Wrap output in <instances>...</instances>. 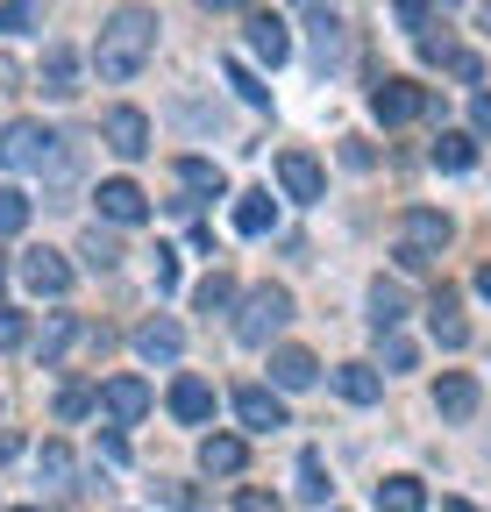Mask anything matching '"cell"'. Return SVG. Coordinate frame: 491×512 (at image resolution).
Returning a JSON list of instances; mask_svg holds the SVG:
<instances>
[{
	"label": "cell",
	"instance_id": "42",
	"mask_svg": "<svg viewBox=\"0 0 491 512\" xmlns=\"http://www.w3.org/2000/svg\"><path fill=\"white\" fill-rule=\"evenodd\" d=\"M100 463H129V441H121V434H114V427H107V434H100Z\"/></svg>",
	"mask_w": 491,
	"mask_h": 512
},
{
	"label": "cell",
	"instance_id": "25",
	"mask_svg": "<svg viewBox=\"0 0 491 512\" xmlns=\"http://www.w3.org/2000/svg\"><path fill=\"white\" fill-rule=\"evenodd\" d=\"M306 29H314V64H321V72H328V64H342V22H335L328 8H314V22H306Z\"/></svg>",
	"mask_w": 491,
	"mask_h": 512
},
{
	"label": "cell",
	"instance_id": "4",
	"mask_svg": "<svg viewBox=\"0 0 491 512\" xmlns=\"http://www.w3.org/2000/svg\"><path fill=\"white\" fill-rule=\"evenodd\" d=\"M72 349H107V328H86L72 313H50L43 320V363H65Z\"/></svg>",
	"mask_w": 491,
	"mask_h": 512
},
{
	"label": "cell",
	"instance_id": "37",
	"mask_svg": "<svg viewBox=\"0 0 491 512\" xmlns=\"http://www.w3.org/2000/svg\"><path fill=\"white\" fill-rule=\"evenodd\" d=\"M22 342H29V320L15 306H0V349H22Z\"/></svg>",
	"mask_w": 491,
	"mask_h": 512
},
{
	"label": "cell",
	"instance_id": "32",
	"mask_svg": "<svg viewBox=\"0 0 491 512\" xmlns=\"http://www.w3.org/2000/svg\"><path fill=\"white\" fill-rule=\"evenodd\" d=\"M22 228H29V192L0 185V235H22Z\"/></svg>",
	"mask_w": 491,
	"mask_h": 512
},
{
	"label": "cell",
	"instance_id": "2",
	"mask_svg": "<svg viewBox=\"0 0 491 512\" xmlns=\"http://www.w3.org/2000/svg\"><path fill=\"white\" fill-rule=\"evenodd\" d=\"M292 320V292L285 285H257L250 299H242V313H235V342L242 349H271V335Z\"/></svg>",
	"mask_w": 491,
	"mask_h": 512
},
{
	"label": "cell",
	"instance_id": "41",
	"mask_svg": "<svg viewBox=\"0 0 491 512\" xmlns=\"http://www.w3.org/2000/svg\"><path fill=\"white\" fill-rule=\"evenodd\" d=\"M385 370H413V342H399V335H385Z\"/></svg>",
	"mask_w": 491,
	"mask_h": 512
},
{
	"label": "cell",
	"instance_id": "38",
	"mask_svg": "<svg viewBox=\"0 0 491 512\" xmlns=\"http://www.w3.org/2000/svg\"><path fill=\"white\" fill-rule=\"evenodd\" d=\"M392 15H399V29L427 36V0H392Z\"/></svg>",
	"mask_w": 491,
	"mask_h": 512
},
{
	"label": "cell",
	"instance_id": "22",
	"mask_svg": "<svg viewBox=\"0 0 491 512\" xmlns=\"http://www.w3.org/2000/svg\"><path fill=\"white\" fill-rule=\"evenodd\" d=\"M399 320H406V285L378 278V285H371V328H378V335H392Z\"/></svg>",
	"mask_w": 491,
	"mask_h": 512
},
{
	"label": "cell",
	"instance_id": "1",
	"mask_svg": "<svg viewBox=\"0 0 491 512\" xmlns=\"http://www.w3.org/2000/svg\"><path fill=\"white\" fill-rule=\"evenodd\" d=\"M150 50H157V15L150 8H114L107 29H100V43H93V72L107 86H121V79H136L150 64Z\"/></svg>",
	"mask_w": 491,
	"mask_h": 512
},
{
	"label": "cell",
	"instance_id": "39",
	"mask_svg": "<svg viewBox=\"0 0 491 512\" xmlns=\"http://www.w3.org/2000/svg\"><path fill=\"white\" fill-rule=\"evenodd\" d=\"M150 278H157V292H178V256H171V249L150 256Z\"/></svg>",
	"mask_w": 491,
	"mask_h": 512
},
{
	"label": "cell",
	"instance_id": "24",
	"mask_svg": "<svg viewBox=\"0 0 491 512\" xmlns=\"http://www.w3.org/2000/svg\"><path fill=\"white\" fill-rule=\"evenodd\" d=\"M271 221H278L271 192H242V200H235V228L242 235H271Z\"/></svg>",
	"mask_w": 491,
	"mask_h": 512
},
{
	"label": "cell",
	"instance_id": "16",
	"mask_svg": "<svg viewBox=\"0 0 491 512\" xmlns=\"http://www.w3.org/2000/svg\"><path fill=\"white\" fill-rule=\"evenodd\" d=\"M328 384H335V392H342L349 406H371V399L385 392V377H378L371 363H342V370H328Z\"/></svg>",
	"mask_w": 491,
	"mask_h": 512
},
{
	"label": "cell",
	"instance_id": "15",
	"mask_svg": "<svg viewBox=\"0 0 491 512\" xmlns=\"http://www.w3.org/2000/svg\"><path fill=\"white\" fill-rule=\"evenodd\" d=\"M484 406V392H477V377H463V370H449L442 384H435V413L442 420H470Z\"/></svg>",
	"mask_w": 491,
	"mask_h": 512
},
{
	"label": "cell",
	"instance_id": "28",
	"mask_svg": "<svg viewBox=\"0 0 491 512\" xmlns=\"http://www.w3.org/2000/svg\"><path fill=\"white\" fill-rule=\"evenodd\" d=\"M299 498H306V505L328 498V463H321V448H306V456H299Z\"/></svg>",
	"mask_w": 491,
	"mask_h": 512
},
{
	"label": "cell",
	"instance_id": "26",
	"mask_svg": "<svg viewBox=\"0 0 491 512\" xmlns=\"http://www.w3.org/2000/svg\"><path fill=\"white\" fill-rule=\"evenodd\" d=\"M50 15V0H0V36H29Z\"/></svg>",
	"mask_w": 491,
	"mask_h": 512
},
{
	"label": "cell",
	"instance_id": "30",
	"mask_svg": "<svg viewBox=\"0 0 491 512\" xmlns=\"http://www.w3.org/2000/svg\"><path fill=\"white\" fill-rule=\"evenodd\" d=\"M36 470H43V484H57V491H65V484H72V448H65V441H43Z\"/></svg>",
	"mask_w": 491,
	"mask_h": 512
},
{
	"label": "cell",
	"instance_id": "8",
	"mask_svg": "<svg viewBox=\"0 0 491 512\" xmlns=\"http://www.w3.org/2000/svg\"><path fill=\"white\" fill-rule=\"evenodd\" d=\"M93 200H100V214H107V221H121V228L150 221V200H143V185H136V178H107Z\"/></svg>",
	"mask_w": 491,
	"mask_h": 512
},
{
	"label": "cell",
	"instance_id": "44",
	"mask_svg": "<svg viewBox=\"0 0 491 512\" xmlns=\"http://www.w3.org/2000/svg\"><path fill=\"white\" fill-rule=\"evenodd\" d=\"M207 15H235V8H257V0H200Z\"/></svg>",
	"mask_w": 491,
	"mask_h": 512
},
{
	"label": "cell",
	"instance_id": "17",
	"mask_svg": "<svg viewBox=\"0 0 491 512\" xmlns=\"http://www.w3.org/2000/svg\"><path fill=\"white\" fill-rule=\"evenodd\" d=\"M178 349H186V335H178L171 320H143L136 328V356L143 363H178Z\"/></svg>",
	"mask_w": 491,
	"mask_h": 512
},
{
	"label": "cell",
	"instance_id": "10",
	"mask_svg": "<svg viewBox=\"0 0 491 512\" xmlns=\"http://www.w3.org/2000/svg\"><path fill=\"white\" fill-rule=\"evenodd\" d=\"M399 242H406V249H420V256H442V249H449V214L413 207V214L399 221Z\"/></svg>",
	"mask_w": 491,
	"mask_h": 512
},
{
	"label": "cell",
	"instance_id": "5",
	"mask_svg": "<svg viewBox=\"0 0 491 512\" xmlns=\"http://www.w3.org/2000/svg\"><path fill=\"white\" fill-rule=\"evenodd\" d=\"M435 100H427V86H413V79H385L378 93H371V114L385 121V128H399V121H413V114H427Z\"/></svg>",
	"mask_w": 491,
	"mask_h": 512
},
{
	"label": "cell",
	"instance_id": "14",
	"mask_svg": "<svg viewBox=\"0 0 491 512\" xmlns=\"http://www.w3.org/2000/svg\"><path fill=\"white\" fill-rule=\"evenodd\" d=\"M278 185L292 192L299 207H314V200H321V164L306 157V150H285V157H278Z\"/></svg>",
	"mask_w": 491,
	"mask_h": 512
},
{
	"label": "cell",
	"instance_id": "3",
	"mask_svg": "<svg viewBox=\"0 0 491 512\" xmlns=\"http://www.w3.org/2000/svg\"><path fill=\"white\" fill-rule=\"evenodd\" d=\"M57 143L65 136H50L43 121H8L0 128V164L8 171H43V164H57Z\"/></svg>",
	"mask_w": 491,
	"mask_h": 512
},
{
	"label": "cell",
	"instance_id": "7",
	"mask_svg": "<svg viewBox=\"0 0 491 512\" xmlns=\"http://www.w3.org/2000/svg\"><path fill=\"white\" fill-rule=\"evenodd\" d=\"M100 406H107L114 427H136V420L150 413V384H143V377H107V384H100Z\"/></svg>",
	"mask_w": 491,
	"mask_h": 512
},
{
	"label": "cell",
	"instance_id": "35",
	"mask_svg": "<svg viewBox=\"0 0 491 512\" xmlns=\"http://www.w3.org/2000/svg\"><path fill=\"white\" fill-rule=\"evenodd\" d=\"M435 164H442V171H470V164H477V143H470V136H442V143H435Z\"/></svg>",
	"mask_w": 491,
	"mask_h": 512
},
{
	"label": "cell",
	"instance_id": "9",
	"mask_svg": "<svg viewBox=\"0 0 491 512\" xmlns=\"http://www.w3.org/2000/svg\"><path fill=\"white\" fill-rule=\"evenodd\" d=\"M171 413L186 420V427H207V420H214V384L193 377V370H178V377H171Z\"/></svg>",
	"mask_w": 491,
	"mask_h": 512
},
{
	"label": "cell",
	"instance_id": "11",
	"mask_svg": "<svg viewBox=\"0 0 491 512\" xmlns=\"http://www.w3.org/2000/svg\"><path fill=\"white\" fill-rule=\"evenodd\" d=\"M107 150L114 157H143L150 150V114L143 107H114L107 114Z\"/></svg>",
	"mask_w": 491,
	"mask_h": 512
},
{
	"label": "cell",
	"instance_id": "19",
	"mask_svg": "<svg viewBox=\"0 0 491 512\" xmlns=\"http://www.w3.org/2000/svg\"><path fill=\"white\" fill-rule=\"evenodd\" d=\"M250 50H257L264 64H285V57H292V29H285L278 15H250Z\"/></svg>",
	"mask_w": 491,
	"mask_h": 512
},
{
	"label": "cell",
	"instance_id": "45",
	"mask_svg": "<svg viewBox=\"0 0 491 512\" xmlns=\"http://www.w3.org/2000/svg\"><path fill=\"white\" fill-rule=\"evenodd\" d=\"M477 292H484V299H491V264H484V271H477Z\"/></svg>",
	"mask_w": 491,
	"mask_h": 512
},
{
	"label": "cell",
	"instance_id": "13",
	"mask_svg": "<svg viewBox=\"0 0 491 512\" xmlns=\"http://www.w3.org/2000/svg\"><path fill=\"white\" fill-rule=\"evenodd\" d=\"M36 79H43V93H50V100H72V93H79V50H72V43H50Z\"/></svg>",
	"mask_w": 491,
	"mask_h": 512
},
{
	"label": "cell",
	"instance_id": "29",
	"mask_svg": "<svg viewBox=\"0 0 491 512\" xmlns=\"http://www.w3.org/2000/svg\"><path fill=\"white\" fill-rule=\"evenodd\" d=\"M79 256H86V271H114V264H121V242H114V235H100V228H86Z\"/></svg>",
	"mask_w": 491,
	"mask_h": 512
},
{
	"label": "cell",
	"instance_id": "49",
	"mask_svg": "<svg viewBox=\"0 0 491 512\" xmlns=\"http://www.w3.org/2000/svg\"><path fill=\"white\" fill-rule=\"evenodd\" d=\"M15 512H36V505H15Z\"/></svg>",
	"mask_w": 491,
	"mask_h": 512
},
{
	"label": "cell",
	"instance_id": "23",
	"mask_svg": "<svg viewBox=\"0 0 491 512\" xmlns=\"http://www.w3.org/2000/svg\"><path fill=\"white\" fill-rule=\"evenodd\" d=\"M378 512H427L420 477H385V484H378Z\"/></svg>",
	"mask_w": 491,
	"mask_h": 512
},
{
	"label": "cell",
	"instance_id": "6",
	"mask_svg": "<svg viewBox=\"0 0 491 512\" xmlns=\"http://www.w3.org/2000/svg\"><path fill=\"white\" fill-rule=\"evenodd\" d=\"M235 420L250 434H278L285 427V399L271 392V384H242V392H235Z\"/></svg>",
	"mask_w": 491,
	"mask_h": 512
},
{
	"label": "cell",
	"instance_id": "18",
	"mask_svg": "<svg viewBox=\"0 0 491 512\" xmlns=\"http://www.w3.org/2000/svg\"><path fill=\"white\" fill-rule=\"evenodd\" d=\"M427 328H435V342H442V349H463V342H470L463 313H456V292H435V299H427Z\"/></svg>",
	"mask_w": 491,
	"mask_h": 512
},
{
	"label": "cell",
	"instance_id": "31",
	"mask_svg": "<svg viewBox=\"0 0 491 512\" xmlns=\"http://www.w3.org/2000/svg\"><path fill=\"white\" fill-rule=\"evenodd\" d=\"M193 306H200V313H228V306H235V278H228V271H214V278L193 292Z\"/></svg>",
	"mask_w": 491,
	"mask_h": 512
},
{
	"label": "cell",
	"instance_id": "48",
	"mask_svg": "<svg viewBox=\"0 0 491 512\" xmlns=\"http://www.w3.org/2000/svg\"><path fill=\"white\" fill-rule=\"evenodd\" d=\"M0 292H8V271H0Z\"/></svg>",
	"mask_w": 491,
	"mask_h": 512
},
{
	"label": "cell",
	"instance_id": "43",
	"mask_svg": "<svg viewBox=\"0 0 491 512\" xmlns=\"http://www.w3.org/2000/svg\"><path fill=\"white\" fill-rule=\"evenodd\" d=\"M470 128H477V136H491V93L470 100Z\"/></svg>",
	"mask_w": 491,
	"mask_h": 512
},
{
	"label": "cell",
	"instance_id": "40",
	"mask_svg": "<svg viewBox=\"0 0 491 512\" xmlns=\"http://www.w3.org/2000/svg\"><path fill=\"white\" fill-rule=\"evenodd\" d=\"M235 512H285V498H271V491H235Z\"/></svg>",
	"mask_w": 491,
	"mask_h": 512
},
{
	"label": "cell",
	"instance_id": "21",
	"mask_svg": "<svg viewBox=\"0 0 491 512\" xmlns=\"http://www.w3.org/2000/svg\"><path fill=\"white\" fill-rule=\"evenodd\" d=\"M271 377H278V392H306V384L321 377V363L306 356V349H278L271 356Z\"/></svg>",
	"mask_w": 491,
	"mask_h": 512
},
{
	"label": "cell",
	"instance_id": "47",
	"mask_svg": "<svg viewBox=\"0 0 491 512\" xmlns=\"http://www.w3.org/2000/svg\"><path fill=\"white\" fill-rule=\"evenodd\" d=\"M442 512H477V505H463V498H449V505H442Z\"/></svg>",
	"mask_w": 491,
	"mask_h": 512
},
{
	"label": "cell",
	"instance_id": "12",
	"mask_svg": "<svg viewBox=\"0 0 491 512\" xmlns=\"http://www.w3.org/2000/svg\"><path fill=\"white\" fill-rule=\"evenodd\" d=\"M22 285L43 292V299H57V292L72 285V264H65L57 249H29V256H22Z\"/></svg>",
	"mask_w": 491,
	"mask_h": 512
},
{
	"label": "cell",
	"instance_id": "20",
	"mask_svg": "<svg viewBox=\"0 0 491 512\" xmlns=\"http://www.w3.org/2000/svg\"><path fill=\"white\" fill-rule=\"evenodd\" d=\"M242 456H250V448H242V434H207V441H200V470H214V477H235Z\"/></svg>",
	"mask_w": 491,
	"mask_h": 512
},
{
	"label": "cell",
	"instance_id": "46",
	"mask_svg": "<svg viewBox=\"0 0 491 512\" xmlns=\"http://www.w3.org/2000/svg\"><path fill=\"white\" fill-rule=\"evenodd\" d=\"M477 22H484V36H491V0H484V8H477Z\"/></svg>",
	"mask_w": 491,
	"mask_h": 512
},
{
	"label": "cell",
	"instance_id": "33",
	"mask_svg": "<svg viewBox=\"0 0 491 512\" xmlns=\"http://www.w3.org/2000/svg\"><path fill=\"white\" fill-rule=\"evenodd\" d=\"M221 72H228V86H235L242 100H250V107H264V100H271V86H257V72H250V64H242V57H228Z\"/></svg>",
	"mask_w": 491,
	"mask_h": 512
},
{
	"label": "cell",
	"instance_id": "36",
	"mask_svg": "<svg viewBox=\"0 0 491 512\" xmlns=\"http://www.w3.org/2000/svg\"><path fill=\"white\" fill-rule=\"evenodd\" d=\"M150 491H157V505H171V512H193V505H200L193 484H150Z\"/></svg>",
	"mask_w": 491,
	"mask_h": 512
},
{
	"label": "cell",
	"instance_id": "27",
	"mask_svg": "<svg viewBox=\"0 0 491 512\" xmlns=\"http://www.w3.org/2000/svg\"><path fill=\"white\" fill-rule=\"evenodd\" d=\"M178 178H186V192H207V200H221V164H207V157H178Z\"/></svg>",
	"mask_w": 491,
	"mask_h": 512
},
{
	"label": "cell",
	"instance_id": "34",
	"mask_svg": "<svg viewBox=\"0 0 491 512\" xmlns=\"http://www.w3.org/2000/svg\"><path fill=\"white\" fill-rule=\"evenodd\" d=\"M93 406H100L93 384H65V392H57V420H86Z\"/></svg>",
	"mask_w": 491,
	"mask_h": 512
}]
</instances>
